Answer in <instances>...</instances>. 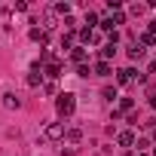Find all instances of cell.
<instances>
[{
	"label": "cell",
	"instance_id": "3",
	"mask_svg": "<svg viewBox=\"0 0 156 156\" xmlns=\"http://www.w3.org/2000/svg\"><path fill=\"white\" fill-rule=\"evenodd\" d=\"M43 135H46V138H49V141H58V138H64V135H67V132H64V126H61V122H49V126H46V132H43Z\"/></svg>",
	"mask_w": 156,
	"mask_h": 156
},
{
	"label": "cell",
	"instance_id": "8",
	"mask_svg": "<svg viewBox=\"0 0 156 156\" xmlns=\"http://www.w3.org/2000/svg\"><path fill=\"white\" fill-rule=\"evenodd\" d=\"M40 80H43V73H40L37 67H34V70L28 73V86H40Z\"/></svg>",
	"mask_w": 156,
	"mask_h": 156
},
{
	"label": "cell",
	"instance_id": "1",
	"mask_svg": "<svg viewBox=\"0 0 156 156\" xmlns=\"http://www.w3.org/2000/svg\"><path fill=\"white\" fill-rule=\"evenodd\" d=\"M55 110H58L61 116H70V113L76 110V95H70V92H61V95L55 98Z\"/></svg>",
	"mask_w": 156,
	"mask_h": 156
},
{
	"label": "cell",
	"instance_id": "12",
	"mask_svg": "<svg viewBox=\"0 0 156 156\" xmlns=\"http://www.w3.org/2000/svg\"><path fill=\"white\" fill-rule=\"evenodd\" d=\"M31 40H37V43H46L49 37H46V31H40V28H34V31H31Z\"/></svg>",
	"mask_w": 156,
	"mask_h": 156
},
{
	"label": "cell",
	"instance_id": "5",
	"mask_svg": "<svg viewBox=\"0 0 156 156\" xmlns=\"http://www.w3.org/2000/svg\"><path fill=\"white\" fill-rule=\"evenodd\" d=\"M141 46H156V31H153V28H147V31H144V37H141Z\"/></svg>",
	"mask_w": 156,
	"mask_h": 156
},
{
	"label": "cell",
	"instance_id": "10",
	"mask_svg": "<svg viewBox=\"0 0 156 156\" xmlns=\"http://www.w3.org/2000/svg\"><path fill=\"white\" fill-rule=\"evenodd\" d=\"M46 73L52 76V80H55V76H61V64H58V61H49V67H46Z\"/></svg>",
	"mask_w": 156,
	"mask_h": 156
},
{
	"label": "cell",
	"instance_id": "2",
	"mask_svg": "<svg viewBox=\"0 0 156 156\" xmlns=\"http://www.w3.org/2000/svg\"><path fill=\"white\" fill-rule=\"evenodd\" d=\"M116 80H119V83L126 86V83H135V80H138V83H144L147 76H144V73H138L135 67H126V70H119V76H116Z\"/></svg>",
	"mask_w": 156,
	"mask_h": 156
},
{
	"label": "cell",
	"instance_id": "14",
	"mask_svg": "<svg viewBox=\"0 0 156 156\" xmlns=\"http://www.w3.org/2000/svg\"><path fill=\"white\" fill-rule=\"evenodd\" d=\"M3 104H6V107H19L22 101H19V95H12V92H9V95H3Z\"/></svg>",
	"mask_w": 156,
	"mask_h": 156
},
{
	"label": "cell",
	"instance_id": "4",
	"mask_svg": "<svg viewBox=\"0 0 156 156\" xmlns=\"http://www.w3.org/2000/svg\"><path fill=\"white\" fill-rule=\"evenodd\" d=\"M116 141H119V147H132V144H135V135H132V132H119Z\"/></svg>",
	"mask_w": 156,
	"mask_h": 156
},
{
	"label": "cell",
	"instance_id": "9",
	"mask_svg": "<svg viewBox=\"0 0 156 156\" xmlns=\"http://www.w3.org/2000/svg\"><path fill=\"white\" fill-rule=\"evenodd\" d=\"M64 138H67L70 144H76V141H83V132H80V129H67V135H64Z\"/></svg>",
	"mask_w": 156,
	"mask_h": 156
},
{
	"label": "cell",
	"instance_id": "19",
	"mask_svg": "<svg viewBox=\"0 0 156 156\" xmlns=\"http://www.w3.org/2000/svg\"><path fill=\"white\" fill-rule=\"evenodd\" d=\"M153 153H156V150H153Z\"/></svg>",
	"mask_w": 156,
	"mask_h": 156
},
{
	"label": "cell",
	"instance_id": "7",
	"mask_svg": "<svg viewBox=\"0 0 156 156\" xmlns=\"http://www.w3.org/2000/svg\"><path fill=\"white\" fill-rule=\"evenodd\" d=\"M129 58H132V61H138V58H144V46H141V43H135V46L129 49Z\"/></svg>",
	"mask_w": 156,
	"mask_h": 156
},
{
	"label": "cell",
	"instance_id": "18",
	"mask_svg": "<svg viewBox=\"0 0 156 156\" xmlns=\"http://www.w3.org/2000/svg\"><path fill=\"white\" fill-rule=\"evenodd\" d=\"M138 156H147V153H138Z\"/></svg>",
	"mask_w": 156,
	"mask_h": 156
},
{
	"label": "cell",
	"instance_id": "11",
	"mask_svg": "<svg viewBox=\"0 0 156 156\" xmlns=\"http://www.w3.org/2000/svg\"><path fill=\"white\" fill-rule=\"evenodd\" d=\"M95 73H98V76H110V64H107V61H98V64H95Z\"/></svg>",
	"mask_w": 156,
	"mask_h": 156
},
{
	"label": "cell",
	"instance_id": "17",
	"mask_svg": "<svg viewBox=\"0 0 156 156\" xmlns=\"http://www.w3.org/2000/svg\"><path fill=\"white\" fill-rule=\"evenodd\" d=\"M110 22H113V25H122V22H126V16H122V12H113V19H110Z\"/></svg>",
	"mask_w": 156,
	"mask_h": 156
},
{
	"label": "cell",
	"instance_id": "13",
	"mask_svg": "<svg viewBox=\"0 0 156 156\" xmlns=\"http://www.w3.org/2000/svg\"><path fill=\"white\" fill-rule=\"evenodd\" d=\"M113 52H116V46H113V43H107V46L101 49V61H107V58H113Z\"/></svg>",
	"mask_w": 156,
	"mask_h": 156
},
{
	"label": "cell",
	"instance_id": "15",
	"mask_svg": "<svg viewBox=\"0 0 156 156\" xmlns=\"http://www.w3.org/2000/svg\"><path fill=\"white\" fill-rule=\"evenodd\" d=\"M101 98H104V101H113V98H116V89L104 86V89H101Z\"/></svg>",
	"mask_w": 156,
	"mask_h": 156
},
{
	"label": "cell",
	"instance_id": "6",
	"mask_svg": "<svg viewBox=\"0 0 156 156\" xmlns=\"http://www.w3.org/2000/svg\"><path fill=\"white\" fill-rule=\"evenodd\" d=\"M70 58H73L76 64H80V67H83V61H86V49H83V46H73V52H70Z\"/></svg>",
	"mask_w": 156,
	"mask_h": 156
},
{
	"label": "cell",
	"instance_id": "16",
	"mask_svg": "<svg viewBox=\"0 0 156 156\" xmlns=\"http://www.w3.org/2000/svg\"><path fill=\"white\" fill-rule=\"evenodd\" d=\"M55 12H61V16H67V12H70V3H58V6H55Z\"/></svg>",
	"mask_w": 156,
	"mask_h": 156
}]
</instances>
